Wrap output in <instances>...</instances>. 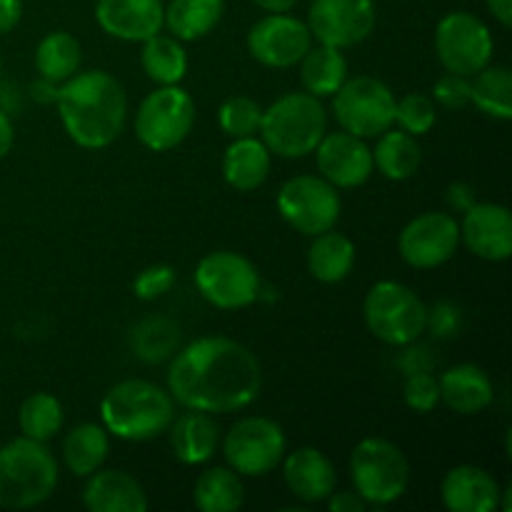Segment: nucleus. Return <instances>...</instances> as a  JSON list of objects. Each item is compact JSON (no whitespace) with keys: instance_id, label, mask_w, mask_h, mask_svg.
I'll return each mask as SVG.
<instances>
[{"instance_id":"72a5a7b5","label":"nucleus","mask_w":512,"mask_h":512,"mask_svg":"<svg viewBox=\"0 0 512 512\" xmlns=\"http://www.w3.org/2000/svg\"><path fill=\"white\" fill-rule=\"evenodd\" d=\"M80 60H83L80 43L65 30L48 33L35 48V70L40 73V78L50 80V83L60 85L73 78L80 70Z\"/></svg>"},{"instance_id":"c85d7f7f","label":"nucleus","mask_w":512,"mask_h":512,"mask_svg":"<svg viewBox=\"0 0 512 512\" xmlns=\"http://www.w3.org/2000/svg\"><path fill=\"white\" fill-rule=\"evenodd\" d=\"M110 453V433L98 423H80L65 435L63 460L75 478H88L103 468Z\"/></svg>"},{"instance_id":"2f4dec72","label":"nucleus","mask_w":512,"mask_h":512,"mask_svg":"<svg viewBox=\"0 0 512 512\" xmlns=\"http://www.w3.org/2000/svg\"><path fill=\"white\" fill-rule=\"evenodd\" d=\"M470 103L493 120H512V73L505 65H485L470 78Z\"/></svg>"},{"instance_id":"b1692460","label":"nucleus","mask_w":512,"mask_h":512,"mask_svg":"<svg viewBox=\"0 0 512 512\" xmlns=\"http://www.w3.org/2000/svg\"><path fill=\"white\" fill-rule=\"evenodd\" d=\"M168 433L175 460L190 465V468L208 463L220 443V430L215 420L208 413H200V410L175 415Z\"/></svg>"},{"instance_id":"58836bf2","label":"nucleus","mask_w":512,"mask_h":512,"mask_svg":"<svg viewBox=\"0 0 512 512\" xmlns=\"http://www.w3.org/2000/svg\"><path fill=\"white\" fill-rule=\"evenodd\" d=\"M403 400L413 413H433L440 403V388L438 380L430 375V370H420V373L405 375L403 385Z\"/></svg>"},{"instance_id":"c9c22d12","label":"nucleus","mask_w":512,"mask_h":512,"mask_svg":"<svg viewBox=\"0 0 512 512\" xmlns=\"http://www.w3.org/2000/svg\"><path fill=\"white\" fill-rule=\"evenodd\" d=\"M260 120H263V108H260L258 100L248 98V95H233L218 110L220 130L230 140L255 135L260 130Z\"/></svg>"},{"instance_id":"473e14b6","label":"nucleus","mask_w":512,"mask_h":512,"mask_svg":"<svg viewBox=\"0 0 512 512\" xmlns=\"http://www.w3.org/2000/svg\"><path fill=\"white\" fill-rule=\"evenodd\" d=\"M140 65L155 85H180L188 73V53L178 38L158 33L143 40Z\"/></svg>"},{"instance_id":"4be33fe9","label":"nucleus","mask_w":512,"mask_h":512,"mask_svg":"<svg viewBox=\"0 0 512 512\" xmlns=\"http://www.w3.org/2000/svg\"><path fill=\"white\" fill-rule=\"evenodd\" d=\"M83 505L90 512H145L148 495L130 473L118 468L95 470L83 488Z\"/></svg>"},{"instance_id":"412c9836","label":"nucleus","mask_w":512,"mask_h":512,"mask_svg":"<svg viewBox=\"0 0 512 512\" xmlns=\"http://www.w3.org/2000/svg\"><path fill=\"white\" fill-rule=\"evenodd\" d=\"M283 480L290 493L305 505L323 503L335 490V465L323 450L298 448L283 458Z\"/></svg>"},{"instance_id":"9b49d317","label":"nucleus","mask_w":512,"mask_h":512,"mask_svg":"<svg viewBox=\"0 0 512 512\" xmlns=\"http://www.w3.org/2000/svg\"><path fill=\"white\" fill-rule=\"evenodd\" d=\"M288 438L275 420L250 415L233 423L223 438V455L228 468L245 478H263L283 463Z\"/></svg>"},{"instance_id":"ea45409f","label":"nucleus","mask_w":512,"mask_h":512,"mask_svg":"<svg viewBox=\"0 0 512 512\" xmlns=\"http://www.w3.org/2000/svg\"><path fill=\"white\" fill-rule=\"evenodd\" d=\"M175 280H178V275H175L173 265H148V268L140 270L138 278L133 280V293L135 298L140 300H158L173 290Z\"/></svg>"},{"instance_id":"5701e85b","label":"nucleus","mask_w":512,"mask_h":512,"mask_svg":"<svg viewBox=\"0 0 512 512\" xmlns=\"http://www.w3.org/2000/svg\"><path fill=\"white\" fill-rule=\"evenodd\" d=\"M440 400L458 415H478L493 403L495 388L490 375L480 365L460 363L445 370L438 380Z\"/></svg>"},{"instance_id":"ddd939ff","label":"nucleus","mask_w":512,"mask_h":512,"mask_svg":"<svg viewBox=\"0 0 512 512\" xmlns=\"http://www.w3.org/2000/svg\"><path fill=\"white\" fill-rule=\"evenodd\" d=\"M435 53L448 73L473 78L493 63L495 40L488 25L468 10H455L440 18L435 28Z\"/></svg>"},{"instance_id":"37998d69","label":"nucleus","mask_w":512,"mask_h":512,"mask_svg":"<svg viewBox=\"0 0 512 512\" xmlns=\"http://www.w3.org/2000/svg\"><path fill=\"white\" fill-rule=\"evenodd\" d=\"M325 503H328L330 512H365L370 508L355 490H345V493H335L333 490Z\"/></svg>"},{"instance_id":"4c0bfd02","label":"nucleus","mask_w":512,"mask_h":512,"mask_svg":"<svg viewBox=\"0 0 512 512\" xmlns=\"http://www.w3.org/2000/svg\"><path fill=\"white\" fill-rule=\"evenodd\" d=\"M175 343H178V328L165 320H148L135 330V350L148 363L168 358Z\"/></svg>"},{"instance_id":"423d86ee","label":"nucleus","mask_w":512,"mask_h":512,"mask_svg":"<svg viewBox=\"0 0 512 512\" xmlns=\"http://www.w3.org/2000/svg\"><path fill=\"white\" fill-rule=\"evenodd\" d=\"M363 318L380 343L408 348L428 330V305L408 285L380 280L365 295Z\"/></svg>"},{"instance_id":"4468645a","label":"nucleus","mask_w":512,"mask_h":512,"mask_svg":"<svg viewBox=\"0 0 512 512\" xmlns=\"http://www.w3.org/2000/svg\"><path fill=\"white\" fill-rule=\"evenodd\" d=\"M375 20L373 0H313L305 23L320 45L345 50L368 40Z\"/></svg>"},{"instance_id":"f704fd0d","label":"nucleus","mask_w":512,"mask_h":512,"mask_svg":"<svg viewBox=\"0 0 512 512\" xmlns=\"http://www.w3.org/2000/svg\"><path fill=\"white\" fill-rule=\"evenodd\" d=\"M20 433L38 443H48L63 428V405L50 393H33L18 410Z\"/></svg>"},{"instance_id":"79ce46f5","label":"nucleus","mask_w":512,"mask_h":512,"mask_svg":"<svg viewBox=\"0 0 512 512\" xmlns=\"http://www.w3.org/2000/svg\"><path fill=\"white\" fill-rule=\"evenodd\" d=\"M428 328L435 338H453L463 328V313L453 303H438L428 308Z\"/></svg>"},{"instance_id":"c03bdc74","label":"nucleus","mask_w":512,"mask_h":512,"mask_svg":"<svg viewBox=\"0 0 512 512\" xmlns=\"http://www.w3.org/2000/svg\"><path fill=\"white\" fill-rule=\"evenodd\" d=\"M20 18H23V0H0V35L13 33Z\"/></svg>"},{"instance_id":"a211bd4d","label":"nucleus","mask_w":512,"mask_h":512,"mask_svg":"<svg viewBox=\"0 0 512 512\" xmlns=\"http://www.w3.org/2000/svg\"><path fill=\"white\" fill-rule=\"evenodd\" d=\"M460 243L488 263H505L512 255V213L500 203H473L463 213Z\"/></svg>"},{"instance_id":"9d476101","label":"nucleus","mask_w":512,"mask_h":512,"mask_svg":"<svg viewBox=\"0 0 512 512\" xmlns=\"http://www.w3.org/2000/svg\"><path fill=\"white\" fill-rule=\"evenodd\" d=\"M195 288L218 310H243L260 298V273L245 255L233 250L208 253L195 268Z\"/></svg>"},{"instance_id":"8fccbe9b","label":"nucleus","mask_w":512,"mask_h":512,"mask_svg":"<svg viewBox=\"0 0 512 512\" xmlns=\"http://www.w3.org/2000/svg\"><path fill=\"white\" fill-rule=\"evenodd\" d=\"M253 3L265 13H290L300 0H253Z\"/></svg>"},{"instance_id":"a18cd8bd","label":"nucleus","mask_w":512,"mask_h":512,"mask_svg":"<svg viewBox=\"0 0 512 512\" xmlns=\"http://www.w3.org/2000/svg\"><path fill=\"white\" fill-rule=\"evenodd\" d=\"M445 198H448L450 208L458 210V213H465V210H468L470 205L475 203L473 188H470V185H465V183H453V185H450L448 195H445Z\"/></svg>"},{"instance_id":"dca6fc26","label":"nucleus","mask_w":512,"mask_h":512,"mask_svg":"<svg viewBox=\"0 0 512 512\" xmlns=\"http://www.w3.org/2000/svg\"><path fill=\"white\" fill-rule=\"evenodd\" d=\"M460 248V223L450 213H423L398 235V253L410 268L433 270L448 263Z\"/></svg>"},{"instance_id":"2eb2a0df","label":"nucleus","mask_w":512,"mask_h":512,"mask_svg":"<svg viewBox=\"0 0 512 512\" xmlns=\"http://www.w3.org/2000/svg\"><path fill=\"white\" fill-rule=\"evenodd\" d=\"M313 48V35L305 20L288 13H268L248 30V53L265 68L285 70L303 60Z\"/></svg>"},{"instance_id":"7ed1b4c3","label":"nucleus","mask_w":512,"mask_h":512,"mask_svg":"<svg viewBox=\"0 0 512 512\" xmlns=\"http://www.w3.org/2000/svg\"><path fill=\"white\" fill-rule=\"evenodd\" d=\"M175 418V400L150 380H123L100 400V420L113 438L148 443L168 433Z\"/></svg>"},{"instance_id":"f8f14e48","label":"nucleus","mask_w":512,"mask_h":512,"mask_svg":"<svg viewBox=\"0 0 512 512\" xmlns=\"http://www.w3.org/2000/svg\"><path fill=\"white\" fill-rule=\"evenodd\" d=\"M278 213L300 235H315L333 230L343 213V200L335 185L320 175H295L278 190Z\"/></svg>"},{"instance_id":"f03ea898","label":"nucleus","mask_w":512,"mask_h":512,"mask_svg":"<svg viewBox=\"0 0 512 512\" xmlns=\"http://www.w3.org/2000/svg\"><path fill=\"white\" fill-rule=\"evenodd\" d=\"M55 108L68 138L85 150L113 145L128 123V93L108 70H78L60 83Z\"/></svg>"},{"instance_id":"de8ad7c7","label":"nucleus","mask_w":512,"mask_h":512,"mask_svg":"<svg viewBox=\"0 0 512 512\" xmlns=\"http://www.w3.org/2000/svg\"><path fill=\"white\" fill-rule=\"evenodd\" d=\"M13 143H15L13 120H10V115L0 108V160L13 150Z\"/></svg>"},{"instance_id":"aec40b11","label":"nucleus","mask_w":512,"mask_h":512,"mask_svg":"<svg viewBox=\"0 0 512 512\" xmlns=\"http://www.w3.org/2000/svg\"><path fill=\"white\" fill-rule=\"evenodd\" d=\"M440 500L450 512H493L500 503V485L480 465H455L440 483Z\"/></svg>"},{"instance_id":"1a4fd4ad","label":"nucleus","mask_w":512,"mask_h":512,"mask_svg":"<svg viewBox=\"0 0 512 512\" xmlns=\"http://www.w3.org/2000/svg\"><path fill=\"white\" fill-rule=\"evenodd\" d=\"M395 95L373 75L348 78L333 95V115L340 130L358 138H378L395 123Z\"/></svg>"},{"instance_id":"49530a36","label":"nucleus","mask_w":512,"mask_h":512,"mask_svg":"<svg viewBox=\"0 0 512 512\" xmlns=\"http://www.w3.org/2000/svg\"><path fill=\"white\" fill-rule=\"evenodd\" d=\"M58 83H50V80L45 78H38L33 85H30V95H33V100H38L40 105H55V100H58Z\"/></svg>"},{"instance_id":"6e6552de","label":"nucleus","mask_w":512,"mask_h":512,"mask_svg":"<svg viewBox=\"0 0 512 512\" xmlns=\"http://www.w3.org/2000/svg\"><path fill=\"white\" fill-rule=\"evenodd\" d=\"M193 123V95L180 85H158L135 110L133 130L140 145L153 153H168L188 138Z\"/></svg>"},{"instance_id":"a878e982","label":"nucleus","mask_w":512,"mask_h":512,"mask_svg":"<svg viewBox=\"0 0 512 512\" xmlns=\"http://www.w3.org/2000/svg\"><path fill=\"white\" fill-rule=\"evenodd\" d=\"M225 0H170L163 13V28L180 43H193L218 28Z\"/></svg>"},{"instance_id":"0eeeda50","label":"nucleus","mask_w":512,"mask_h":512,"mask_svg":"<svg viewBox=\"0 0 512 512\" xmlns=\"http://www.w3.org/2000/svg\"><path fill=\"white\" fill-rule=\"evenodd\" d=\"M353 490L370 505L385 508L408 493L410 463L403 450L385 438L360 440L350 455Z\"/></svg>"},{"instance_id":"7c9ffc66","label":"nucleus","mask_w":512,"mask_h":512,"mask_svg":"<svg viewBox=\"0 0 512 512\" xmlns=\"http://www.w3.org/2000/svg\"><path fill=\"white\" fill-rule=\"evenodd\" d=\"M193 503L203 512H235L243 508L245 488L233 468H208L193 485Z\"/></svg>"},{"instance_id":"bb28decb","label":"nucleus","mask_w":512,"mask_h":512,"mask_svg":"<svg viewBox=\"0 0 512 512\" xmlns=\"http://www.w3.org/2000/svg\"><path fill=\"white\" fill-rule=\"evenodd\" d=\"M355 243L343 233L325 230L315 235L308 248V270L318 283L338 285L353 273Z\"/></svg>"},{"instance_id":"a19ab883","label":"nucleus","mask_w":512,"mask_h":512,"mask_svg":"<svg viewBox=\"0 0 512 512\" xmlns=\"http://www.w3.org/2000/svg\"><path fill=\"white\" fill-rule=\"evenodd\" d=\"M433 103L448 110H460L470 105V78L455 73H445L433 85Z\"/></svg>"},{"instance_id":"c756f323","label":"nucleus","mask_w":512,"mask_h":512,"mask_svg":"<svg viewBox=\"0 0 512 512\" xmlns=\"http://www.w3.org/2000/svg\"><path fill=\"white\" fill-rule=\"evenodd\" d=\"M345 80H348V60L343 50L318 45V48H310L300 60V83L305 93L315 98H333Z\"/></svg>"},{"instance_id":"09e8293b","label":"nucleus","mask_w":512,"mask_h":512,"mask_svg":"<svg viewBox=\"0 0 512 512\" xmlns=\"http://www.w3.org/2000/svg\"><path fill=\"white\" fill-rule=\"evenodd\" d=\"M488 10L493 13V18L498 20L503 28H510L512 25V0H485Z\"/></svg>"},{"instance_id":"f257e3e1","label":"nucleus","mask_w":512,"mask_h":512,"mask_svg":"<svg viewBox=\"0 0 512 512\" xmlns=\"http://www.w3.org/2000/svg\"><path fill=\"white\" fill-rule=\"evenodd\" d=\"M260 388V360L238 340L198 338L170 363L168 393L185 410L238 413L255 403Z\"/></svg>"},{"instance_id":"20e7f679","label":"nucleus","mask_w":512,"mask_h":512,"mask_svg":"<svg viewBox=\"0 0 512 512\" xmlns=\"http://www.w3.org/2000/svg\"><path fill=\"white\" fill-rule=\"evenodd\" d=\"M58 478V460L45 443L23 435L0 448V508H38L55 493Z\"/></svg>"},{"instance_id":"cd10ccee","label":"nucleus","mask_w":512,"mask_h":512,"mask_svg":"<svg viewBox=\"0 0 512 512\" xmlns=\"http://www.w3.org/2000/svg\"><path fill=\"white\" fill-rule=\"evenodd\" d=\"M420 163H423V150L415 135L400 128H388L378 135V143L373 148V165L383 178L403 183L418 173Z\"/></svg>"},{"instance_id":"e433bc0d","label":"nucleus","mask_w":512,"mask_h":512,"mask_svg":"<svg viewBox=\"0 0 512 512\" xmlns=\"http://www.w3.org/2000/svg\"><path fill=\"white\" fill-rule=\"evenodd\" d=\"M438 123V110H435L433 98L423 93H408L400 100H395V123L405 133L420 135L430 133L433 125Z\"/></svg>"},{"instance_id":"3c124183","label":"nucleus","mask_w":512,"mask_h":512,"mask_svg":"<svg viewBox=\"0 0 512 512\" xmlns=\"http://www.w3.org/2000/svg\"><path fill=\"white\" fill-rule=\"evenodd\" d=\"M0 83H3V58H0Z\"/></svg>"},{"instance_id":"39448f33","label":"nucleus","mask_w":512,"mask_h":512,"mask_svg":"<svg viewBox=\"0 0 512 512\" xmlns=\"http://www.w3.org/2000/svg\"><path fill=\"white\" fill-rule=\"evenodd\" d=\"M260 135L268 150L278 158L300 160L315 153L323 135L328 133V113L315 95L285 93L273 105L263 108Z\"/></svg>"},{"instance_id":"393cba45","label":"nucleus","mask_w":512,"mask_h":512,"mask_svg":"<svg viewBox=\"0 0 512 512\" xmlns=\"http://www.w3.org/2000/svg\"><path fill=\"white\" fill-rule=\"evenodd\" d=\"M273 153L263 140L255 135L250 138H235L225 148L223 155V178L225 183L240 193H253L268 180Z\"/></svg>"},{"instance_id":"6ab92c4d","label":"nucleus","mask_w":512,"mask_h":512,"mask_svg":"<svg viewBox=\"0 0 512 512\" xmlns=\"http://www.w3.org/2000/svg\"><path fill=\"white\" fill-rule=\"evenodd\" d=\"M163 0H98L95 20L110 38L143 43L163 30Z\"/></svg>"},{"instance_id":"f3484780","label":"nucleus","mask_w":512,"mask_h":512,"mask_svg":"<svg viewBox=\"0 0 512 512\" xmlns=\"http://www.w3.org/2000/svg\"><path fill=\"white\" fill-rule=\"evenodd\" d=\"M320 178L328 180L338 190L360 188L370 180L373 165V148L363 138L345 130L325 133L315 148Z\"/></svg>"}]
</instances>
